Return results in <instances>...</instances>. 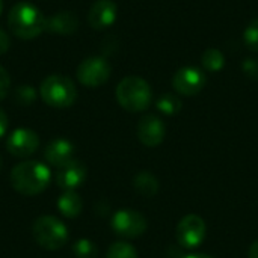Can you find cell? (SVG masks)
<instances>
[{"label": "cell", "mask_w": 258, "mask_h": 258, "mask_svg": "<svg viewBox=\"0 0 258 258\" xmlns=\"http://www.w3.org/2000/svg\"><path fill=\"white\" fill-rule=\"evenodd\" d=\"M11 32L23 39H32L39 36L47 29V18L42 12L26 2L17 3L8 17Z\"/></svg>", "instance_id": "7a4b0ae2"}, {"label": "cell", "mask_w": 258, "mask_h": 258, "mask_svg": "<svg viewBox=\"0 0 258 258\" xmlns=\"http://www.w3.org/2000/svg\"><path fill=\"white\" fill-rule=\"evenodd\" d=\"M51 172L47 165L36 160H26L14 166L11 172L12 187L26 197H33L44 192L50 184Z\"/></svg>", "instance_id": "6da1fadb"}, {"label": "cell", "mask_w": 258, "mask_h": 258, "mask_svg": "<svg viewBox=\"0 0 258 258\" xmlns=\"http://www.w3.org/2000/svg\"><path fill=\"white\" fill-rule=\"evenodd\" d=\"M243 39H245L246 47L251 51L258 53V18L252 20L248 24V27L245 29V33H243Z\"/></svg>", "instance_id": "7402d4cb"}, {"label": "cell", "mask_w": 258, "mask_h": 258, "mask_svg": "<svg viewBox=\"0 0 258 258\" xmlns=\"http://www.w3.org/2000/svg\"><path fill=\"white\" fill-rule=\"evenodd\" d=\"M39 94L44 103L56 109L70 107L77 98V89L73 80L59 74H53L44 79L39 88Z\"/></svg>", "instance_id": "277c9868"}, {"label": "cell", "mask_w": 258, "mask_h": 258, "mask_svg": "<svg viewBox=\"0 0 258 258\" xmlns=\"http://www.w3.org/2000/svg\"><path fill=\"white\" fill-rule=\"evenodd\" d=\"M110 77V65L104 57L92 56L85 59L77 68V79L88 88L104 85Z\"/></svg>", "instance_id": "52a82bcc"}, {"label": "cell", "mask_w": 258, "mask_h": 258, "mask_svg": "<svg viewBox=\"0 0 258 258\" xmlns=\"http://www.w3.org/2000/svg\"><path fill=\"white\" fill-rule=\"evenodd\" d=\"M38 147H39V138L30 128L14 130L6 141V148L9 154H12L17 159H24L32 156L38 150Z\"/></svg>", "instance_id": "30bf717a"}, {"label": "cell", "mask_w": 258, "mask_h": 258, "mask_svg": "<svg viewBox=\"0 0 258 258\" xmlns=\"http://www.w3.org/2000/svg\"><path fill=\"white\" fill-rule=\"evenodd\" d=\"M203 60V65L207 71H212V73H216V71H221L225 65V56L221 50L218 48H207L201 57Z\"/></svg>", "instance_id": "ac0fdd59"}, {"label": "cell", "mask_w": 258, "mask_h": 258, "mask_svg": "<svg viewBox=\"0 0 258 258\" xmlns=\"http://www.w3.org/2000/svg\"><path fill=\"white\" fill-rule=\"evenodd\" d=\"M242 68L245 71V74L254 80H258V59L254 57H248L246 60H243Z\"/></svg>", "instance_id": "cb8c5ba5"}, {"label": "cell", "mask_w": 258, "mask_h": 258, "mask_svg": "<svg viewBox=\"0 0 258 258\" xmlns=\"http://www.w3.org/2000/svg\"><path fill=\"white\" fill-rule=\"evenodd\" d=\"M133 186L142 197H147V198H151L159 192L157 178L151 172H147V171H142L135 177Z\"/></svg>", "instance_id": "e0dca14e"}, {"label": "cell", "mask_w": 258, "mask_h": 258, "mask_svg": "<svg viewBox=\"0 0 258 258\" xmlns=\"http://www.w3.org/2000/svg\"><path fill=\"white\" fill-rule=\"evenodd\" d=\"M9 86H11L9 74H8V71L3 67H0V100H3L8 95Z\"/></svg>", "instance_id": "d4e9b609"}, {"label": "cell", "mask_w": 258, "mask_h": 258, "mask_svg": "<svg viewBox=\"0 0 258 258\" xmlns=\"http://www.w3.org/2000/svg\"><path fill=\"white\" fill-rule=\"evenodd\" d=\"M207 77L203 70L197 67H183L172 77L174 89L186 97L197 95L206 86Z\"/></svg>", "instance_id": "9c48e42d"}, {"label": "cell", "mask_w": 258, "mask_h": 258, "mask_svg": "<svg viewBox=\"0 0 258 258\" xmlns=\"http://www.w3.org/2000/svg\"><path fill=\"white\" fill-rule=\"evenodd\" d=\"M183 258H213V257L206 255V254H194V255H187V257H183Z\"/></svg>", "instance_id": "f1b7e54d"}, {"label": "cell", "mask_w": 258, "mask_h": 258, "mask_svg": "<svg viewBox=\"0 0 258 258\" xmlns=\"http://www.w3.org/2000/svg\"><path fill=\"white\" fill-rule=\"evenodd\" d=\"M79 20L70 11H60L53 17L47 18V30L59 35H71L77 30Z\"/></svg>", "instance_id": "9a60e30c"}, {"label": "cell", "mask_w": 258, "mask_h": 258, "mask_svg": "<svg viewBox=\"0 0 258 258\" xmlns=\"http://www.w3.org/2000/svg\"><path fill=\"white\" fill-rule=\"evenodd\" d=\"M116 5L112 0H97L88 14V21L94 29H106L116 20Z\"/></svg>", "instance_id": "5bb4252c"}, {"label": "cell", "mask_w": 258, "mask_h": 258, "mask_svg": "<svg viewBox=\"0 0 258 258\" xmlns=\"http://www.w3.org/2000/svg\"><path fill=\"white\" fill-rule=\"evenodd\" d=\"M151 88L147 80L138 76L122 79L116 86V100L128 112H142L151 103Z\"/></svg>", "instance_id": "3957f363"}, {"label": "cell", "mask_w": 258, "mask_h": 258, "mask_svg": "<svg viewBox=\"0 0 258 258\" xmlns=\"http://www.w3.org/2000/svg\"><path fill=\"white\" fill-rule=\"evenodd\" d=\"M249 258H258V240L254 242L249 248Z\"/></svg>", "instance_id": "83f0119b"}, {"label": "cell", "mask_w": 258, "mask_h": 258, "mask_svg": "<svg viewBox=\"0 0 258 258\" xmlns=\"http://www.w3.org/2000/svg\"><path fill=\"white\" fill-rule=\"evenodd\" d=\"M8 125H9L8 116H6V113L0 109V138L5 136V133H6V130H8Z\"/></svg>", "instance_id": "4316f807"}, {"label": "cell", "mask_w": 258, "mask_h": 258, "mask_svg": "<svg viewBox=\"0 0 258 258\" xmlns=\"http://www.w3.org/2000/svg\"><path fill=\"white\" fill-rule=\"evenodd\" d=\"M83 207V201L79 197V194H76L74 190H65L60 198L57 200V209L59 212L65 216V218H76L80 215Z\"/></svg>", "instance_id": "2e32d148"}, {"label": "cell", "mask_w": 258, "mask_h": 258, "mask_svg": "<svg viewBox=\"0 0 258 258\" xmlns=\"http://www.w3.org/2000/svg\"><path fill=\"white\" fill-rule=\"evenodd\" d=\"M2 9H3V2L0 0V14H2Z\"/></svg>", "instance_id": "f546056e"}, {"label": "cell", "mask_w": 258, "mask_h": 258, "mask_svg": "<svg viewBox=\"0 0 258 258\" xmlns=\"http://www.w3.org/2000/svg\"><path fill=\"white\" fill-rule=\"evenodd\" d=\"M106 258H139L138 257V251L127 242H116L113 243L109 251Z\"/></svg>", "instance_id": "ffe728a7"}, {"label": "cell", "mask_w": 258, "mask_h": 258, "mask_svg": "<svg viewBox=\"0 0 258 258\" xmlns=\"http://www.w3.org/2000/svg\"><path fill=\"white\" fill-rule=\"evenodd\" d=\"M183 107L181 100L174 94H163L157 100V109L165 115H177Z\"/></svg>", "instance_id": "d6986e66"}, {"label": "cell", "mask_w": 258, "mask_h": 258, "mask_svg": "<svg viewBox=\"0 0 258 258\" xmlns=\"http://www.w3.org/2000/svg\"><path fill=\"white\" fill-rule=\"evenodd\" d=\"M165 124L156 115H145L138 124V138L145 147H159L165 139Z\"/></svg>", "instance_id": "8fae6325"}, {"label": "cell", "mask_w": 258, "mask_h": 258, "mask_svg": "<svg viewBox=\"0 0 258 258\" xmlns=\"http://www.w3.org/2000/svg\"><path fill=\"white\" fill-rule=\"evenodd\" d=\"M44 157L51 166L57 169L63 168L71 160H74V147L70 141L63 138H57L45 147Z\"/></svg>", "instance_id": "4fadbf2b"}, {"label": "cell", "mask_w": 258, "mask_h": 258, "mask_svg": "<svg viewBox=\"0 0 258 258\" xmlns=\"http://www.w3.org/2000/svg\"><path fill=\"white\" fill-rule=\"evenodd\" d=\"M112 228L121 237L136 239L147 231V219L144 218V215H141L136 210L122 209L113 215Z\"/></svg>", "instance_id": "8992f818"}, {"label": "cell", "mask_w": 258, "mask_h": 258, "mask_svg": "<svg viewBox=\"0 0 258 258\" xmlns=\"http://www.w3.org/2000/svg\"><path fill=\"white\" fill-rule=\"evenodd\" d=\"M35 242L48 251H56L68 242V228L62 221L54 216H41L33 224Z\"/></svg>", "instance_id": "5b68a950"}, {"label": "cell", "mask_w": 258, "mask_h": 258, "mask_svg": "<svg viewBox=\"0 0 258 258\" xmlns=\"http://www.w3.org/2000/svg\"><path fill=\"white\" fill-rule=\"evenodd\" d=\"M0 168H2V162H0Z\"/></svg>", "instance_id": "4dcf8cb0"}, {"label": "cell", "mask_w": 258, "mask_h": 258, "mask_svg": "<svg viewBox=\"0 0 258 258\" xmlns=\"http://www.w3.org/2000/svg\"><path fill=\"white\" fill-rule=\"evenodd\" d=\"M86 178V166L79 160H71L63 168L57 169L56 183L63 190H76L85 183Z\"/></svg>", "instance_id": "7c38bea8"}, {"label": "cell", "mask_w": 258, "mask_h": 258, "mask_svg": "<svg viewBox=\"0 0 258 258\" xmlns=\"http://www.w3.org/2000/svg\"><path fill=\"white\" fill-rule=\"evenodd\" d=\"M15 97H17V101L21 103V104H30L35 98H36V94L35 91L30 88V86H20L15 92Z\"/></svg>", "instance_id": "603a6c76"}, {"label": "cell", "mask_w": 258, "mask_h": 258, "mask_svg": "<svg viewBox=\"0 0 258 258\" xmlns=\"http://www.w3.org/2000/svg\"><path fill=\"white\" fill-rule=\"evenodd\" d=\"M73 252L77 258H95L97 257V248L95 245L88 239H80L74 243Z\"/></svg>", "instance_id": "44dd1931"}, {"label": "cell", "mask_w": 258, "mask_h": 258, "mask_svg": "<svg viewBox=\"0 0 258 258\" xmlns=\"http://www.w3.org/2000/svg\"><path fill=\"white\" fill-rule=\"evenodd\" d=\"M207 227L201 216L187 215L177 225V240L183 248L194 249L203 243Z\"/></svg>", "instance_id": "ba28073f"}, {"label": "cell", "mask_w": 258, "mask_h": 258, "mask_svg": "<svg viewBox=\"0 0 258 258\" xmlns=\"http://www.w3.org/2000/svg\"><path fill=\"white\" fill-rule=\"evenodd\" d=\"M9 36L6 35V32H3L2 29H0V54H3V53H6L8 51V48H9Z\"/></svg>", "instance_id": "484cf974"}]
</instances>
